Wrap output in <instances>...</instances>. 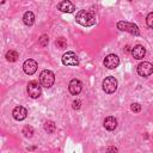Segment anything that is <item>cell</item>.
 Segmentation results:
<instances>
[{"label": "cell", "mask_w": 153, "mask_h": 153, "mask_svg": "<svg viewBox=\"0 0 153 153\" xmlns=\"http://www.w3.org/2000/svg\"><path fill=\"white\" fill-rule=\"evenodd\" d=\"M23 22L25 25L27 26H31L33 23H35V14L31 12V11H26L23 16Z\"/></svg>", "instance_id": "cell-15"}, {"label": "cell", "mask_w": 153, "mask_h": 153, "mask_svg": "<svg viewBox=\"0 0 153 153\" xmlns=\"http://www.w3.org/2000/svg\"><path fill=\"white\" fill-rule=\"evenodd\" d=\"M0 2H1V4H4V2H5V0H0Z\"/></svg>", "instance_id": "cell-26"}, {"label": "cell", "mask_w": 153, "mask_h": 153, "mask_svg": "<svg viewBox=\"0 0 153 153\" xmlns=\"http://www.w3.org/2000/svg\"><path fill=\"white\" fill-rule=\"evenodd\" d=\"M12 116H13V118L17 120V121H23V120H25L26 116H27V110H26L24 106L18 105V106H16V108L13 109Z\"/></svg>", "instance_id": "cell-11"}, {"label": "cell", "mask_w": 153, "mask_h": 153, "mask_svg": "<svg viewBox=\"0 0 153 153\" xmlns=\"http://www.w3.org/2000/svg\"><path fill=\"white\" fill-rule=\"evenodd\" d=\"M41 86H42V85H41L38 81L31 80V81L27 84V93H29V96H30L31 98H33V99L38 98V97L41 96V93H42Z\"/></svg>", "instance_id": "cell-5"}, {"label": "cell", "mask_w": 153, "mask_h": 153, "mask_svg": "<svg viewBox=\"0 0 153 153\" xmlns=\"http://www.w3.org/2000/svg\"><path fill=\"white\" fill-rule=\"evenodd\" d=\"M145 54H146V49H145V47L141 45V44H137V45H135V47L131 49V56H133L134 59H136V60H141V59L145 56Z\"/></svg>", "instance_id": "cell-13"}, {"label": "cell", "mask_w": 153, "mask_h": 153, "mask_svg": "<svg viewBox=\"0 0 153 153\" xmlns=\"http://www.w3.org/2000/svg\"><path fill=\"white\" fill-rule=\"evenodd\" d=\"M23 134H24V136H26V137H31V136L33 135V128H32L31 126H25V127L23 128Z\"/></svg>", "instance_id": "cell-19"}, {"label": "cell", "mask_w": 153, "mask_h": 153, "mask_svg": "<svg viewBox=\"0 0 153 153\" xmlns=\"http://www.w3.org/2000/svg\"><path fill=\"white\" fill-rule=\"evenodd\" d=\"M57 10H60L61 12H66V13H72L75 10V6L73 2H71L69 0H62L60 4H57Z\"/></svg>", "instance_id": "cell-12"}, {"label": "cell", "mask_w": 153, "mask_h": 153, "mask_svg": "<svg viewBox=\"0 0 153 153\" xmlns=\"http://www.w3.org/2000/svg\"><path fill=\"white\" fill-rule=\"evenodd\" d=\"M37 67H38L37 62H36L35 60H32V59H27V60H25L24 63H23V69H24V72H25L27 75H32V74L37 71Z\"/></svg>", "instance_id": "cell-9"}, {"label": "cell", "mask_w": 153, "mask_h": 153, "mask_svg": "<svg viewBox=\"0 0 153 153\" xmlns=\"http://www.w3.org/2000/svg\"><path fill=\"white\" fill-rule=\"evenodd\" d=\"M62 63L65 66H78L79 65V59H78L75 53L67 51L62 55Z\"/></svg>", "instance_id": "cell-6"}, {"label": "cell", "mask_w": 153, "mask_h": 153, "mask_svg": "<svg viewBox=\"0 0 153 153\" xmlns=\"http://www.w3.org/2000/svg\"><path fill=\"white\" fill-rule=\"evenodd\" d=\"M18 57H19V55L16 50H8L6 53V60L10 62H16L18 60Z\"/></svg>", "instance_id": "cell-16"}, {"label": "cell", "mask_w": 153, "mask_h": 153, "mask_svg": "<svg viewBox=\"0 0 153 153\" xmlns=\"http://www.w3.org/2000/svg\"><path fill=\"white\" fill-rule=\"evenodd\" d=\"M146 23H147V25H148L151 29H153V12H151V13L147 14V17H146Z\"/></svg>", "instance_id": "cell-21"}, {"label": "cell", "mask_w": 153, "mask_h": 153, "mask_svg": "<svg viewBox=\"0 0 153 153\" xmlns=\"http://www.w3.org/2000/svg\"><path fill=\"white\" fill-rule=\"evenodd\" d=\"M117 29H120L121 31H126L129 32L134 36H139L140 35V30L139 26L134 23H129V22H124V20H120L117 23Z\"/></svg>", "instance_id": "cell-3"}, {"label": "cell", "mask_w": 153, "mask_h": 153, "mask_svg": "<svg viewBox=\"0 0 153 153\" xmlns=\"http://www.w3.org/2000/svg\"><path fill=\"white\" fill-rule=\"evenodd\" d=\"M75 20L78 24L88 27V26H92L96 24V14L93 11L80 10L75 16Z\"/></svg>", "instance_id": "cell-1"}, {"label": "cell", "mask_w": 153, "mask_h": 153, "mask_svg": "<svg viewBox=\"0 0 153 153\" xmlns=\"http://www.w3.org/2000/svg\"><path fill=\"white\" fill-rule=\"evenodd\" d=\"M124 51H126V53H129V51H130V47H129V45H126Z\"/></svg>", "instance_id": "cell-24"}, {"label": "cell", "mask_w": 153, "mask_h": 153, "mask_svg": "<svg viewBox=\"0 0 153 153\" xmlns=\"http://www.w3.org/2000/svg\"><path fill=\"white\" fill-rule=\"evenodd\" d=\"M103 63H104V66H105L106 68L114 69V68H116V67L120 65V59H118V56L115 55V54H109V55L105 56Z\"/></svg>", "instance_id": "cell-8"}, {"label": "cell", "mask_w": 153, "mask_h": 153, "mask_svg": "<svg viewBox=\"0 0 153 153\" xmlns=\"http://www.w3.org/2000/svg\"><path fill=\"white\" fill-rule=\"evenodd\" d=\"M55 45H56L59 49H65V48L67 47V41H66V38L59 37V38L55 41Z\"/></svg>", "instance_id": "cell-18"}, {"label": "cell", "mask_w": 153, "mask_h": 153, "mask_svg": "<svg viewBox=\"0 0 153 153\" xmlns=\"http://www.w3.org/2000/svg\"><path fill=\"white\" fill-rule=\"evenodd\" d=\"M48 42H49V38H48L47 35H42V36L39 37V39H38V44H39L42 48L47 47V45H48Z\"/></svg>", "instance_id": "cell-20"}, {"label": "cell", "mask_w": 153, "mask_h": 153, "mask_svg": "<svg viewBox=\"0 0 153 153\" xmlns=\"http://www.w3.org/2000/svg\"><path fill=\"white\" fill-rule=\"evenodd\" d=\"M108 151H114V152H117V148L116 147H109Z\"/></svg>", "instance_id": "cell-25"}, {"label": "cell", "mask_w": 153, "mask_h": 153, "mask_svg": "<svg viewBox=\"0 0 153 153\" xmlns=\"http://www.w3.org/2000/svg\"><path fill=\"white\" fill-rule=\"evenodd\" d=\"M55 129H56V126H55V123H54L53 121H47V122L44 123V130H45L48 134H53V133L55 131Z\"/></svg>", "instance_id": "cell-17"}, {"label": "cell", "mask_w": 153, "mask_h": 153, "mask_svg": "<svg viewBox=\"0 0 153 153\" xmlns=\"http://www.w3.org/2000/svg\"><path fill=\"white\" fill-rule=\"evenodd\" d=\"M130 109H131V111H134V112H140V111H141V105H140L139 103H133V104L130 105Z\"/></svg>", "instance_id": "cell-22"}, {"label": "cell", "mask_w": 153, "mask_h": 153, "mask_svg": "<svg viewBox=\"0 0 153 153\" xmlns=\"http://www.w3.org/2000/svg\"><path fill=\"white\" fill-rule=\"evenodd\" d=\"M80 106H81V102H80L79 99H75V100L73 102L72 108H73L74 110H79V109H80Z\"/></svg>", "instance_id": "cell-23"}, {"label": "cell", "mask_w": 153, "mask_h": 153, "mask_svg": "<svg viewBox=\"0 0 153 153\" xmlns=\"http://www.w3.org/2000/svg\"><path fill=\"white\" fill-rule=\"evenodd\" d=\"M137 73H139V75H141L143 78L149 76L153 73V65L151 62H147V61L141 62L137 66Z\"/></svg>", "instance_id": "cell-7"}, {"label": "cell", "mask_w": 153, "mask_h": 153, "mask_svg": "<svg viewBox=\"0 0 153 153\" xmlns=\"http://www.w3.org/2000/svg\"><path fill=\"white\" fill-rule=\"evenodd\" d=\"M68 90H69V92H71L72 94L76 96V94H79V93L81 92V90H82V82H81L79 79H72V80L69 81Z\"/></svg>", "instance_id": "cell-10"}, {"label": "cell", "mask_w": 153, "mask_h": 153, "mask_svg": "<svg viewBox=\"0 0 153 153\" xmlns=\"http://www.w3.org/2000/svg\"><path fill=\"white\" fill-rule=\"evenodd\" d=\"M103 126H104V128L106 129V130H115L116 129V127H117V120L115 118V117H112V116H109V117H106L105 120H104V122H103Z\"/></svg>", "instance_id": "cell-14"}, {"label": "cell", "mask_w": 153, "mask_h": 153, "mask_svg": "<svg viewBox=\"0 0 153 153\" xmlns=\"http://www.w3.org/2000/svg\"><path fill=\"white\" fill-rule=\"evenodd\" d=\"M39 82H41V85L43 87L50 88L54 85V82H55V75H54V73L51 71H49V69L42 71L41 74H39Z\"/></svg>", "instance_id": "cell-2"}, {"label": "cell", "mask_w": 153, "mask_h": 153, "mask_svg": "<svg viewBox=\"0 0 153 153\" xmlns=\"http://www.w3.org/2000/svg\"><path fill=\"white\" fill-rule=\"evenodd\" d=\"M103 91L108 94L110 93H114L116 90H117V80L115 76H106L104 80H103Z\"/></svg>", "instance_id": "cell-4"}]
</instances>
